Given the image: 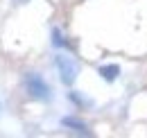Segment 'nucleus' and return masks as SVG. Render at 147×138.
I'll return each instance as SVG.
<instances>
[{
  "label": "nucleus",
  "mask_w": 147,
  "mask_h": 138,
  "mask_svg": "<svg viewBox=\"0 0 147 138\" xmlns=\"http://www.w3.org/2000/svg\"><path fill=\"white\" fill-rule=\"evenodd\" d=\"M25 88L34 100H50V86L41 79L36 72H27L25 75Z\"/></svg>",
  "instance_id": "1"
},
{
  "label": "nucleus",
  "mask_w": 147,
  "mask_h": 138,
  "mask_svg": "<svg viewBox=\"0 0 147 138\" xmlns=\"http://www.w3.org/2000/svg\"><path fill=\"white\" fill-rule=\"evenodd\" d=\"M57 68H59V77H61V82L66 84V86H70L75 82V77H77V68H75V64L68 59V57H57Z\"/></svg>",
  "instance_id": "2"
},
{
  "label": "nucleus",
  "mask_w": 147,
  "mask_h": 138,
  "mask_svg": "<svg viewBox=\"0 0 147 138\" xmlns=\"http://www.w3.org/2000/svg\"><path fill=\"white\" fill-rule=\"evenodd\" d=\"M97 72H100L107 82H113V79L120 75V66H118V64H107V66H100Z\"/></svg>",
  "instance_id": "3"
},
{
  "label": "nucleus",
  "mask_w": 147,
  "mask_h": 138,
  "mask_svg": "<svg viewBox=\"0 0 147 138\" xmlns=\"http://www.w3.org/2000/svg\"><path fill=\"white\" fill-rule=\"evenodd\" d=\"M63 127H68V129H73V131H82V134H88V129H86V124L82 120H77V118H63L61 120Z\"/></svg>",
  "instance_id": "4"
},
{
  "label": "nucleus",
  "mask_w": 147,
  "mask_h": 138,
  "mask_svg": "<svg viewBox=\"0 0 147 138\" xmlns=\"http://www.w3.org/2000/svg\"><path fill=\"white\" fill-rule=\"evenodd\" d=\"M52 43H55L57 48H68L66 39H61V32H59V30H52Z\"/></svg>",
  "instance_id": "5"
},
{
  "label": "nucleus",
  "mask_w": 147,
  "mask_h": 138,
  "mask_svg": "<svg viewBox=\"0 0 147 138\" xmlns=\"http://www.w3.org/2000/svg\"><path fill=\"white\" fill-rule=\"evenodd\" d=\"M70 100H73V102H77V104H86V100H84V97H79L77 93H70Z\"/></svg>",
  "instance_id": "6"
},
{
  "label": "nucleus",
  "mask_w": 147,
  "mask_h": 138,
  "mask_svg": "<svg viewBox=\"0 0 147 138\" xmlns=\"http://www.w3.org/2000/svg\"><path fill=\"white\" fill-rule=\"evenodd\" d=\"M16 2H18V5H23V2H27V0H16Z\"/></svg>",
  "instance_id": "7"
}]
</instances>
